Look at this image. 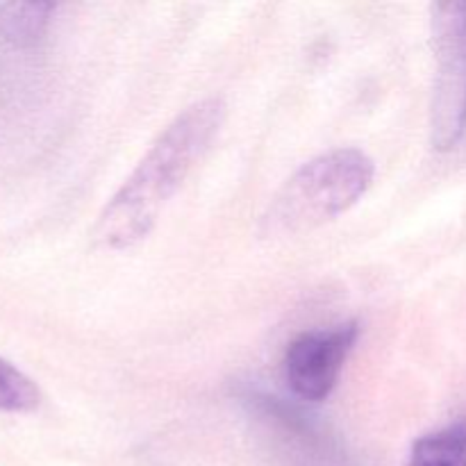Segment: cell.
I'll return each instance as SVG.
<instances>
[{"mask_svg":"<svg viewBox=\"0 0 466 466\" xmlns=\"http://www.w3.org/2000/svg\"><path fill=\"white\" fill-rule=\"evenodd\" d=\"M223 118L226 103L221 98H205L168 123L139 167L100 212L94 228V241L100 248L126 250L148 237L167 200L180 189L221 130Z\"/></svg>","mask_w":466,"mask_h":466,"instance_id":"1","label":"cell"},{"mask_svg":"<svg viewBox=\"0 0 466 466\" xmlns=\"http://www.w3.org/2000/svg\"><path fill=\"white\" fill-rule=\"evenodd\" d=\"M376 164L358 148H337L309 159L273 196L267 235H300L353 208L371 187Z\"/></svg>","mask_w":466,"mask_h":466,"instance_id":"2","label":"cell"},{"mask_svg":"<svg viewBox=\"0 0 466 466\" xmlns=\"http://www.w3.org/2000/svg\"><path fill=\"white\" fill-rule=\"evenodd\" d=\"M432 46L437 57L432 96V146L458 148L466 135V3L432 7Z\"/></svg>","mask_w":466,"mask_h":466,"instance_id":"3","label":"cell"},{"mask_svg":"<svg viewBox=\"0 0 466 466\" xmlns=\"http://www.w3.org/2000/svg\"><path fill=\"white\" fill-rule=\"evenodd\" d=\"M358 337L360 326L355 321L296 337L282 358V373L291 394L308 403L326 400L339 382Z\"/></svg>","mask_w":466,"mask_h":466,"instance_id":"4","label":"cell"},{"mask_svg":"<svg viewBox=\"0 0 466 466\" xmlns=\"http://www.w3.org/2000/svg\"><path fill=\"white\" fill-rule=\"evenodd\" d=\"M405 466H466V417L414 441Z\"/></svg>","mask_w":466,"mask_h":466,"instance_id":"5","label":"cell"},{"mask_svg":"<svg viewBox=\"0 0 466 466\" xmlns=\"http://www.w3.org/2000/svg\"><path fill=\"white\" fill-rule=\"evenodd\" d=\"M55 5L14 3L0 9V32L16 46H32L46 35Z\"/></svg>","mask_w":466,"mask_h":466,"instance_id":"6","label":"cell"},{"mask_svg":"<svg viewBox=\"0 0 466 466\" xmlns=\"http://www.w3.org/2000/svg\"><path fill=\"white\" fill-rule=\"evenodd\" d=\"M39 403L41 391L35 380L0 358V412H32Z\"/></svg>","mask_w":466,"mask_h":466,"instance_id":"7","label":"cell"}]
</instances>
